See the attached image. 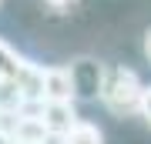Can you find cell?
Returning <instances> with one entry per match:
<instances>
[{
	"label": "cell",
	"mask_w": 151,
	"mask_h": 144,
	"mask_svg": "<svg viewBox=\"0 0 151 144\" xmlns=\"http://www.w3.org/2000/svg\"><path fill=\"white\" fill-rule=\"evenodd\" d=\"M141 94H145V84L134 70L128 67H111L101 74V87H97V97L108 107L114 117H128V114L141 111Z\"/></svg>",
	"instance_id": "cell-1"
},
{
	"label": "cell",
	"mask_w": 151,
	"mask_h": 144,
	"mask_svg": "<svg viewBox=\"0 0 151 144\" xmlns=\"http://www.w3.org/2000/svg\"><path fill=\"white\" fill-rule=\"evenodd\" d=\"M37 114H40V121H44V128H47L50 138H64V134L81 121L77 111H74V101H40Z\"/></svg>",
	"instance_id": "cell-2"
},
{
	"label": "cell",
	"mask_w": 151,
	"mask_h": 144,
	"mask_svg": "<svg viewBox=\"0 0 151 144\" xmlns=\"http://www.w3.org/2000/svg\"><path fill=\"white\" fill-rule=\"evenodd\" d=\"M10 80H14V87L20 91V97H24L30 107L44 101V67H40V64L20 57V64H17V70H14Z\"/></svg>",
	"instance_id": "cell-3"
},
{
	"label": "cell",
	"mask_w": 151,
	"mask_h": 144,
	"mask_svg": "<svg viewBox=\"0 0 151 144\" xmlns=\"http://www.w3.org/2000/svg\"><path fill=\"white\" fill-rule=\"evenodd\" d=\"M77 77L70 67H44V101H74Z\"/></svg>",
	"instance_id": "cell-4"
},
{
	"label": "cell",
	"mask_w": 151,
	"mask_h": 144,
	"mask_svg": "<svg viewBox=\"0 0 151 144\" xmlns=\"http://www.w3.org/2000/svg\"><path fill=\"white\" fill-rule=\"evenodd\" d=\"M60 144H104V134H101V128L91 124V121H77L74 128L60 138Z\"/></svg>",
	"instance_id": "cell-5"
},
{
	"label": "cell",
	"mask_w": 151,
	"mask_h": 144,
	"mask_svg": "<svg viewBox=\"0 0 151 144\" xmlns=\"http://www.w3.org/2000/svg\"><path fill=\"white\" fill-rule=\"evenodd\" d=\"M17 64H20V54H17L7 40H0V80H10Z\"/></svg>",
	"instance_id": "cell-6"
},
{
	"label": "cell",
	"mask_w": 151,
	"mask_h": 144,
	"mask_svg": "<svg viewBox=\"0 0 151 144\" xmlns=\"http://www.w3.org/2000/svg\"><path fill=\"white\" fill-rule=\"evenodd\" d=\"M141 117H145V124L151 128V84H145V94H141Z\"/></svg>",
	"instance_id": "cell-7"
},
{
	"label": "cell",
	"mask_w": 151,
	"mask_h": 144,
	"mask_svg": "<svg viewBox=\"0 0 151 144\" xmlns=\"http://www.w3.org/2000/svg\"><path fill=\"white\" fill-rule=\"evenodd\" d=\"M0 144H17V141H14V134H10V128H7V124H0Z\"/></svg>",
	"instance_id": "cell-8"
},
{
	"label": "cell",
	"mask_w": 151,
	"mask_h": 144,
	"mask_svg": "<svg viewBox=\"0 0 151 144\" xmlns=\"http://www.w3.org/2000/svg\"><path fill=\"white\" fill-rule=\"evenodd\" d=\"M54 10H67V7H74V0H47Z\"/></svg>",
	"instance_id": "cell-9"
},
{
	"label": "cell",
	"mask_w": 151,
	"mask_h": 144,
	"mask_svg": "<svg viewBox=\"0 0 151 144\" xmlns=\"http://www.w3.org/2000/svg\"><path fill=\"white\" fill-rule=\"evenodd\" d=\"M145 57H148V60H151V30H148V34H145Z\"/></svg>",
	"instance_id": "cell-10"
},
{
	"label": "cell",
	"mask_w": 151,
	"mask_h": 144,
	"mask_svg": "<svg viewBox=\"0 0 151 144\" xmlns=\"http://www.w3.org/2000/svg\"><path fill=\"white\" fill-rule=\"evenodd\" d=\"M44 144H60V138H47V141H44Z\"/></svg>",
	"instance_id": "cell-11"
}]
</instances>
